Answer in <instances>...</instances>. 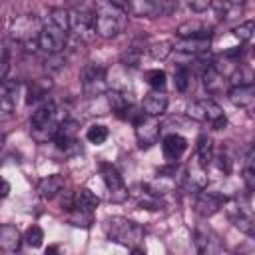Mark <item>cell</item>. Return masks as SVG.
<instances>
[{
    "mask_svg": "<svg viewBox=\"0 0 255 255\" xmlns=\"http://www.w3.org/2000/svg\"><path fill=\"white\" fill-rule=\"evenodd\" d=\"M70 30L80 40H92L96 36V14L86 8H76L70 12Z\"/></svg>",
    "mask_w": 255,
    "mask_h": 255,
    "instance_id": "9",
    "label": "cell"
},
{
    "mask_svg": "<svg viewBox=\"0 0 255 255\" xmlns=\"http://www.w3.org/2000/svg\"><path fill=\"white\" fill-rule=\"evenodd\" d=\"M68 30H70V12L64 8H52L40 32V40H38L40 48L50 56L60 54L66 46Z\"/></svg>",
    "mask_w": 255,
    "mask_h": 255,
    "instance_id": "1",
    "label": "cell"
},
{
    "mask_svg": "<svg viewBox=\"0 0 255 255\" xmlns=\"http://www.w3.org/2000/svg\"><path fill=\"white\" fill-rule=\"evenodd\" d=\"M106 235L110 241L118 243V245H124V247H139L145 231L139 223L128 219V217H110L106 221Z\"/></svg>",
    "mask_w": 255,
    "mask_h": 255,
    "instance_id": "4",
    "label": "cell"
},
{
    "mask_svg": "<svg viewBox=\"0 0 255 255\" xmlns=\"http://www.w3.org/2000/svg\"><path fill=\"white\" fill-rule=\"evenodd\" d=\"M253 34H255V22H253V20L243 22V24H239L237 28H233V36H235L237 40H241V42H247Z\"/></svg>",
    "mask_w": 255,
    "mask_h": 255,
    "instance_id": "36",
    "label": "cell"
},
{
    "mask_svg": "<svg viewBox=\"0 0 255 255\" xmlns=\"http://www.w3.org/2000/svg\"><path fill=\"white\" fill-rule=\"evenodd\" d=\"M44 255H64V253H62V247L60 245H48Z\"/></svg>",
    "mask_w": 255,
    "mask_h": 255,
    "instance_id": "41",
    "label": "cell"
},
{
    "mask_svg": "<svg viewBox=\"0 0 255 255\" xmlns=\"http://www.w3.org/2000/svg\"><path fill=\"white\" fill-rule=\"evenodd\" d=\"M108 104H110V108H112L118 116H124V112L131 106L129 100L126 98V94H122V92H118V90H112V92L108 94Z\"/></svg>",
    "mask_w": 255,
    "mask_h": 255,
    "instance_id": "29",
    "label": "cell"
},
{
    "mask_svg": "<svg viewBox=\"0 0 255 255\" xmlns=\"http://www.w3.org/2000/svg\"><path fill=\"white\" fill-rule=\"evenodd\" d=\"M22 235H20V231L14 227V225H2L0 227V247H2V251H6V253H16V251H20V247H22Z\"/></svg>",
    "mask_w": 255,
    "mask_h": 255,
    "instance_id": "21",
    "label": "cell"
},
{
    "mask_svg": "<svg viewBox=\"0 0 255 255\" xmlns=\"http://www.w3.org/2000/svg\"><path fill=\"white\" fill-rule=\"evenodd\" d=\"M139 56H141V48H137V46L133 44L131 48H128V52L122 54V64L135 68V66L139 64Z\"/></svg>",
    "mask_w": 255,
    "mask_h": 255,
    "instance_id": "37",
    "label": "cell"
},
{
    "mask_svg": "<svg viewBox=\"0 0 255 255\" xmlns=\"http://www.w3.org/2000/svg\"><path fill=\"white\" fill-rule=\"evenodd\" d=\"M100 171H102V179H104V183H106V187H108L110 199H112L114 203L126 201L128 195H129V191H128V187H126L124 177L120 175V171H118L114 165H110V163H102V165H100Z\"/></svg>",
    "mask_w": 255,
    "mask_h": 255,
    "instance_id": "10",
    "label": "cell"
},
{
    "mask_svg": "<svg viewBox=\"0 0 255 255\" xmlns=\"http://www.w3.org/2000/svg\"><path fill=\"white\" fill-rule=\"evenodd\" d=\"M68 221L76 227H90L94 223V213L82 211V209H72L70 215H68Z\"/></svg>",
    "mask_w": 255,
    "mask_h": 255,
    "instance_id": "32",
    "label": "cell"
},
{
    "mask_svg": "<svg viewBox=\"0 0 255 255\" xmlns=\"http://www.w3.org/2000/svg\"><path fill=\"white\" fill-rule=\"evenodd\" d=\"M100 203V197L96 193H92L90 189L82 187V189H76L74 191V209H82V211H90L94 213L96 207Z\"/></svg>",
    "mask_w": 255,
    "mask_h": 255,
    "instance_id": "25",
    "label": "cell"
},
{
    "mask_svg": "<svg viewBox=\"0 0 255 255\" xmlns=\"http://www.w3.org/2000/svg\"><path fill=\"white\" fill-rule=\"evenodd\" d=\"M195 157L199 159V163L203 167H209L213 157H215V149H213V139L207 135V133H201L197 137V151H195Z\"/></svg>",
    "mask_w": 255,
    "mask_h": 255,
    "instance_id": "26",
    "label": "cell"
},
{
    "mask_svg": "<svg viewBox=\"0 0 255 255\" xmlns=\"http://www.w3.org/2000/svg\"><path fill=\"white\" fill-rule=\"evenodd\" d=\"M173 80H175V90L177 92H187V88L191 84V72H189V68H185V66L175 68Z\"/></svg>",
    "mask_w": 255,
    "mask_h": 255,
    "instance_id": "34",
    "label": "cell"
},
{
    "mask_svg": "<svg viewBox=\"0 0 255 255\" xmlns=\"http://www.w3.org/2000/svg\"><path fill=\"white\" fill-rule=\"evenodd\" d=\"M253 56H255V48H253Z\"/></svg>",
    "mask_w": 255,
    "mask_h": 255,
    "instance_id": "44",
    "label": "cell"
},
{
    "mask_svg": "<svg viewBox=\"0 0 255 255\" xmlns=\"http://www.w3.org/2000/svg\"><path fill=\"white\" fill-rule=\"evenodd\" d=\"M227 84H229V78L223 76L213 64H209L207 70L203 72V86H205V90H207L209 94L217 96V94H223V92H225Z\"/></svg>",
    "mask_w": 255,
    "mask_h": 255,
    "instance_id": "18",
    "label": "cell"
},
{
    "mask_svg": "<svg viewBox=\"0 0 255 255\" xmlns=\"http://www.w3.org/2000/svg\"><path fill=\"white\" fill-rule=\"evenodd\" d=\"M96 34L100 38L112 40L120 36L128 26V12L122 2H96Z\"/></svg>",
    "mask_w": 255,
    "mask_h": 255,
    "instance_id": "2",
    "label": "cell"
},
{
    "mask_svg": "<svg viewBox=\"0 0 255 255\" xmlns=\"http://www.w3.org/2000/svg\"><path fill=\"white\" fill-rule=\"evenodd\" d=\"M175 50L183 52V54H191L197 56L205 50H209V40H179L175 44Z\"/></svg>",
    "mask_w": 255,
    "mask_h": 255,
    "instance_id": "28",
    "label": "cell"
},
{
    "mask_svg": "<svg viewBox=\"0 0 255 255\" xmlns=\"http://www.w3.org/2000/svg\"><path fill=\"white\" fill-rule=\"evenodd\" d=\"M78 131H80V124L76 120H64L56 131V137H54V143L58 145V149H68L70 145H74L78 139Z\"/></svg>",
    "mask_w": 255,
    "mask_h": 255,
    "instance_id": "17",
    "label": "cell"
},
{
    "mask_svg": "<svg viewBox=\"0 0 255 255\" xmlns=\"http://www.w3.org/2000/svg\"><path fill=\"white\" fill-rule=\"evenodd\" d=\"M189 8H191L193 12H205L207 8H211V2H209V0H199V2L191 0V2H189Z\"/></svg>",
    "mask_w": 255,
    "mask_h": 255,
    "instance_id": "39",
    "label": "cell"
},
{
    "mask_svg": "<svg viewBox=\"0 0 255 255\" xmlns=\"http://www.w3.org/2000/svg\"><path fill=\"white\" fill-rule=\"evenodd\" d=\"M126 12L139 16V18H159L169 16L177 10L175 0H133V2H122Z\"/></svg>",
    "mask_w": 255,
    "mask_h": 255,
    "instance_id": "6",
    "label": "cell"
},
{
    "mask_svg": "<svg viewBox=\"0 0 255 255\" xmlns=\"http://www.w3.org/2000/svg\"><path fill=\"white\" fill-rule=\"evenodd\" d=\"M211 26L199 22V20H189V22H183L181 26H177L175 34L181 38V40H209L211 38Z\"/></svg>",
    "mask_w": 255,
    "mask_h": 255,
    "instance_id": "15",
    "label": "cell"
},
{
    "mask_svg": "<svg viewBox=\"0 0 255 255\" xmlns=\"http://www.w3.org/2000/svg\"><path fill=\"white\" fill-rule=\"evenodd\" d=\"M108 135H110L108 128H106V126H100V124L90 126V128H88V131H86V139H88L90 143H96V145L104 143V141L108 139Z\"/></svg>",
    "mask_w": 255,
    "mask_h": 255,
    "instance_id": "31",
    "label": "cell"
},
{
    "mask_svg": "<svg viewBox=\"0 0 255 255\" xmlns=\"http://www.w3.org/2000/svg\"><path fill=\"white\" fill-rule=\"evenodd\" d=\"M159 129H161V128H159L157 118L143 116L141 122L135 124V137H137L139 147H151L153 143H157Z\"/></svg>",
    "mask_w": 255,
    "mask_h": 255,
    "instance_id": "13",
    "label": "cell"
},
{
    "mask_svg": "<svg viewBox=\"0 0 255 255\" xmlns=\"http://www.w3.org/2000/svg\"><path fill=\"white\" fill-rule=\"evenodd\" d=\"M8 191H10V185H8V181L4 179V181H2V197H6V195H8Z\"/></svg>",
    "mask_w": 255,
    "mask_h": 255,
    "instance_id": "43",
    "label": "cell"
},
{
    "mask_svg": "<svg viewBox=\"0 0 255 255\" xmlns=\"http://www.w3.org/2000/svg\"><path fill=\"white\" fill-rule=\"evenodd\" d=\"M82 88L88 96H100L106 90V68L100 64H88L82 70Z\"/></svg>",
    "mask_w": 255,
    "mask_h": 255,
    "instance_id": "11",
    "label": "cell"
},
{
    "mask_svg": "<svg viewBox=\"0 0 255 255\" xmlns=\"http://www.w3.org/2000/svg\"><path fill=\"white\" fill-rule=\"evenodd\" d=\"M223 209L235 229H239L247 237L255 239V211L251 209V205L247 201H241L239 197H231L225 201Z\"/></svg>",
    "mask_w": 255,
    "mask_h": 255,
    "instance_id": "5",
    "label": "cell"
},
{
    "mask_svg": "<svg viewBox=\"0 0 255 255\" xmlns=\"http://www.w3.org/2000/svg\"><path fill=\"white\" fill-rule=\"evenodd\" d=\"M187 116L195 122H205V124L213 126V129H221L227 124V118H225L223 110L213 100H197V102L189 104L187 106Z\"/></svg>",
    "mask_w": 255,
    "mask_h": 255,
    "instance_id": "7",
    "label": "cell"
},
{
    "mask_svg": "<svg viewBox=\"0 0 255 255\" xmlns=\"http://www.w3.org/2000/svg\"><path fill=\"white\" fill-rule=\"evenodd\" d=\"M213 159H215L219 171H223V173H229V171H231V157L227 155V151H219V153H215Z\"/></svg>",
    "mask_w": 255,
    "mask_h": 255,
    "instance_id": "38",
    "label": "cell"
},
{
    "mask_svg": "<svg viewBox=\"0 0 255 255\" xmlns=\"http://www.w3.org/2000/svg\"><path fill=\"white\" fill-rule=\"evenodd\" d=\"M129 255H147V253H145V249H143V247H133Z\"/></svg>",
    "mask_w": 255,
    "mask_h": 255,
    "instance_id": "42",
    "label": "cell"
},
{
    "mask_svg": "<svg viewBox=\"0 0 255 255\" xmlns=\"http://www.w3.org/2000/svg\"><path fill=\"white\" fill-rule=\"evenodd\" d=\"M24 241H26L30 247H40L42 241H44V231H42L38 225H30V227L26 229Z\"/></svg>",
    "mask_w": 255,
    "mask_h": 255,
    "instance_id": "35",
    "label": "cell"
},
{
    "mask_svg": "<svg viewBox=\"0 0 255 255\" xmlns=\"http://www.w3.org/2000/svg\"><path fill=\"white\" fill-rule=\"evenodd\" d=\"M235 255H255V249L251 245H241V247H237Z\"/></svg>",
    "mask_w": 255,
    "mask_h": 255,
    "instance_id": "40",
    "label": "cell"
},
{
    "mask_svg": "<svg viewBox=\"0 0 255 255\" xmlns=\"http://www.w3.org/2000/svg\"><path fill=\"white\" fill-rule=\"evenodd\" d=\"M241 177L243 183L249 191H255V143H251L245 153H243V161H241Z\"/></svg>",
    "mask_w": 255,
    "mask_h": 255,
    "instance_id": "22",
    "label": "cell"
},
{
    "mask_svg": "<svg viewBox=\"0 0 255 255\" xmlns=\"http://www.w3.org/2000/svg\"><path fill=\"white\" fill-rule=\"evenodd\" d=\"M145 80H147V84H149L155 92H163L165 82H167V76H165V72H163V70L155 68V70L145 72Z\"/></svg>",
    "mask_w": 255,
    "mask_h": 255,
    "instance_id": "33",
    "label": "cell"
},
{
    "mask_svg": "<svg viewBox=\"0 0 255 255\" xmlns=\"http://www.w3.org/2000/svg\"><path fill=\"white\" fill-rule=\"evenodd\" d=\"M161 149H163V157L171 163H175L183 151L187 149V139L179 133H167L163 139H161Z\"/></svg>",
    "mask_w": 255,
    "mask_h": 255,
    "instance_id": "16",
    "label": "cell"
},
{
    "mask_svg": "<svg viewBox=\"0 0 255 255\" xmlns=\"http://www.w3.org/2000/svg\"><path fill=\"white\" fill-rule=\"evenodd\" d=\"M225 197L217 191H209V189H203L197 193L195 197V211L201 215V217H211L215 215L223 205H225Z\"/></svg>",
    "mask_w": 255,
    "mask_h": 255,
    "instance_id": "12",
    "label": "cell"
},
{
    "mask_svg": "<svg viewBox=\"0 0 255 255\" xmlns=\"http://www.w3.org/2000/svg\"><path fill=\"white\" fill-rule=\"evenodd\" d=\"M171 50H173V44H171V42H165V40L153 42V44L147 46V52H149V56H151L153 60H165V58L171 54Z\"/></svg>",
    "mask_w": 255,
    "mask_h": 255,
    "instance_id": "30",
    "label": "cell"
},
{
    "mask_svg": "<svg viewBox=\"0 0 255 255\" xmlns=\"http://www.w3.org/2000/svg\"><path fill=\"white\" fill-rule=\"evenodd\" d=\"M62 189H64V177L58 175V173L48 175V177L40 179V183H38V193H40V197H44V199L56 197L58 193H62Z\"/></svg>",
    "mask_w": 255,
    "mask_h": 255,
    "instance_id": "24",
    "label": "cell"
},
{
    "mask_svg": "<svg viewBox=\"0 0 255 255\" xmlns=\"http://www.w3.org/2000/svg\"><path fill=\"white\" fill-rule=\"evenodd\" d=\"M64 120H60V110L54 100H46L38 106L30 120V131L36 141H48L56 137V131Z\"/></svg>",
    "mask_w": 255,
    "mask_h": 255,
    "instance_id": "3",
    "label": "cell"
},
{
    "mask_svg": "<svg viewBox=\"0 0 255 255\" xmlns=\"http://www.w3.org/2000/svg\"><path fill=\"white\" fill-rule=\"evenodd\" d=\"M229 100L233 106L237 108H243V110H249L253 112L255 110V86H245V88H231L227 92Z\"/></svg>",
    "mask_w": 255,
    "mask_h": 255,
    "instance_id": "20",
    "label": "cell"
},
{
    "mask_svg": "<svg viewBox=\"0 0 255 255\" xmlns=\"http://www.w3.org/2000/svg\"><path fill=\"white\" fill-rule=\"evenodd\" d=\"M193 243L199 255H225V249L217 237V233L207 225H197L193 229Z\"/></svg>",
    "mask_w": 255,
    "mask_h": 255,
    "instance_id": "8",
    "label": "cell"
},
{
    "mask_svg": "<svg viewBox=\"0 0 255 255\" xmlns=\"http://www.w3.org/2000/svg\"><path fill=\"white\" fill-rule=\"evenodd\" d=\"M18 90L20 84L16 80H4L2 88H0V112L2 118H8L14 114L16 110V102H18Z\"/></svg>",
    "mask_w": 255,
    "mask_h": 255,
    "instance_id": "14",
    "label": "cell"
},
{
    "mask_svg": "<svg viewBox=\"0 0 255 255\" xmlns=\"http://www.w3.org/2000/svg\"><path fill=\"white\" fill-rule=\"evenodd\" d=\"M229 84L233 88H245V86H255V72L249 66L239 64L231 74H229Z\"/></svg>",
    "mask_w": 255,
    "mask_h": 255,
    "instance_id": "27",
    "label": "cell"
},
{
    "mask_svg": "<svg viewBox=\"0 0 255 255\" xmlns=\"http://www.w3.org/2000/svg\"><path fill=\"white\" fill-rule=\"evenodd\" d=\"M141 110H143V114L145 116H149V118H157V116H161L165 110H167V96H165V92H149V94H145V98H143V102H141Z\"/></svg>",
    "mask_w": 255,
    "mask_h": 255,
    "instance_id": "19",
    "label": "cell"
},
{
    "mask_svg": "<svg viewBox=\"0 0 255 255\" xmlns=\"http://www.w3.org/2000/svg\"><path fill=\"white\" fill-rule=\"evenodd\" d=\"M185 179H187V185H189V187L197 189V193L203 191L205 185H207V167H203V165L199 163V159L193 157L191 163H189V167H187Z\"/></svg>",
    "mask_w": 255,
    "mask_h": 255,
    "instance_id": "23",
    "label": "cell"
}]
</instances>
